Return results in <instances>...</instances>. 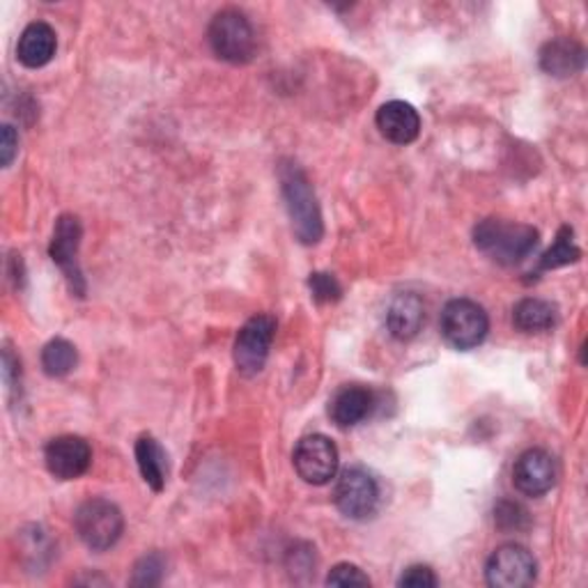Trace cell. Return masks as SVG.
<instances>
[{
	"label": "cell",
	"mask_w": 588,
	"mask_h": 588,
	"mask_svg": "<svg viewBox=\"0 0 588 588\" xmlns=\"http://www.w3.org/2000/svg\"><path fill=\"white\" fill-rule=\"evenodd\" d=\"M473 244L490 260L513 267L534 254L538 246V231L526 223L485 218L473 228Z\"/></svg>",
	"instance_id": "cell-1"
},
{
	"label": "cell",
	"mask_w": 588,
	"mask_h": 588,
	"mask_svg": "<svg viewBox=\"0 0 588 588\" xmlns=\"http://www.w3.org/2000/svg\"><path fill=\"white\" fill-rule=\"evenodd\" d=\"M281 189L297 239L306 246L318 244L324 235L322 212L311 182L297 163L281 165Z\"/></svg>",
	"instance_id": "cell-2"
},
{
	"label": "cell",
	"mask_w": 588,
	"mask_h": 588,
	"mask_svg": "<svg viewBox=\"0 0 588 588\" xmlns=\"http://www.w3.org/2000/svg\"><path fill=\"white\" fill-rule=\"evenodd\" d=\"M207 40L216 58L231 65H246L256 55V31L239 10L218 12L207 28Z\"/></svg>",
	"instance_id": "cell-3"
},
{
	"label": "cell",
	"mask_w": 588,
	"mask_h": 588,
	"mask_svg": "<svg viewBox=\"0 0 588 588\" xmlns=\"http://www.w3.org/2000/svg\"><path fill=\"white\" fill-rule=\"evenodd\" d=\"M74 528L88 549L106 552L122 538L125 517L114 501L88 499L74 515Z\"/></svg>",
	"instance_id": "cell-4"
},
{
	"label": "cell",
	"mask_w": 588,
	"mask_h": 588,
	"mask_svg": "<svg viewBox=\"0 0 588 588\" xmlns=\"http://www.w3.org/2000/svg\"><path fill=\"white\" fill-rule=\"evenodd\" d=\"M490 331V318L481 303L471 299H453L441 311V335L456 350L479 348Z\"/></svg>",
	"instance_id": "cell-5"
},
{
	"label": "cell",
	"mask_w": 588,
	"mask_h": 588,
	"mask_svg": "<svg viewBox=\"0 0 588 588\" xmlns=\"http://www.w3.org/2000/svg\"><path fill=\"white\" fill-rule=\"evenodd\" d=\"M379 483L375 475L363 467H350L341 473L333 490L335 509L350 520H368L379 509Z\"/></svg>",
	"instance_id": "cell-6"
},
{
	"label": "cell",
	"mask_w": 588,
	"mask_h": 588,
	"mask_svg": "<svg viewBox=\"0 0 588 588\" xmlns=\"http://www.w3.org/2000/svg\"><path fill=\"white\" fill-rule=\"evenodd\" d=\"M538 564L526 547L509 543L492 552L485 566V579L494 588H524L536 581Z\"/></svg>",
	"instance_id": "cell-7"
},
{
	"label": "cell",
	"mask_w": 588,
	"mask_h": 588,
	"mask_svg": "<svg viewBox=\"0 0 588 588\" xmlns=\"http://www.w3.org/2000/svg\"><path fill=\"white\" fill-rule=\"evenodd\" d=\"M292 462L303 483L327 485L339 473V448L324 435H308L297 443Z\"/></svg>",
	"instance_id": "cell-8"
},
{
	"label": "cell",
	"mask_w": 588,
	"mask_h": 588,
	"mask_svg": "<svg viewBox=\"0 0 588 588\" xmlns=\"http://www.w3.org/2000/svg\"><path fill=\"white\" fill-rule=\"evenodd\" d=\"M276 335V320L271 316H254L237 333L235 366L242 375H258L269 359Z\"/></svg>",
	"instance_id": "cell-9"
},
{
	"label": "cell",
	"mask_w": 588,
	"mask_h": 588,
	"mask_svg": "<svg viewBox=\"0 0 588 588\" xmlns=\"http://www.w3.org/2000/svg\"><path fill=\"white\" fill-rule=\"evenodd\" d=\"M44 460H46V469L51 471V475H55V479L74 481L78 479V475L88 471L93 462V451H90V443L83 437L63 435L46 443Z\"/></svg>",
	"instance_id": "cell-10"
},
{
	"label": "cell",
	"mask_w": 588,
	"mask_h": 588,
	"mask_svg": "<svg viewBox=\"0 0 588 588\" xmlns=\"http://www.w3.org/2000/svg\"><path fill=\"white\" fill-rule=\"evenodd\" d=\"M81 223L76 216H61L58 223H55V233H53V239H51V246H49V254H51V260L58 265L67 281L72 286V290L83 297V292H86V281H83V274L78 269V244H81Z\"/></svg>",
	"instance_id": "cell-11"
},
{
	"label": "cell",
	"mask_w": 588,
	"mask_h": 588,
	"mask_svg": "<svg viewBox=\"0 0 588 588\" xmlns=\"http://www.w3.org/2000/svg\"><path fill=\"white\" fill-rule=\"evenodd\" d=\"M513 483L524 496H543L556 483V462L543 448H528L513 467Z\"/></svg>",
	"instance_id": "cell-12"
},
{
	"label": "cell",
	"mask_w": 588,
	"mask_h": 588,
	"mask_svg": "<svg viewBox=\"0 0 588 588\" xmlns=\"http://www.w3.org/2000/svg\"><path fill=\"white\" fill-rule=\"evenodd\" d=\"M377 129L394 146H409L421 133V118L418 110L407 101H388L377 110Z\"/></svg>",
	"instance_id": "cell-13"
},
{
	"label": "cell",
	"mask_w": 588,
	"mask_h": 588,
	"mask_svg": "<svg viewBox=\"0 0 588 588\" xmlns=\"http://www.w3.org/2000/svg\"><path fill=\"white\" fill-rule=\"evenodd\" d=\"M375 394L366 386H343L329 403V416L339 428H354L373 414Z\"/></svg>",
	"instance_id": "cell-14"
},
{
	"label": "cell",
	"mask_w": 588,
	"mask_h": 588,
	"mask_svg": "<svg viewBox=\"0 0 588 588\" xmlns=\"http://www.w3.org/2000/svg\"><path fill=\"white\" fill-rule=\"evenodd\" d=\"M426 322V306L424 299L414 292H403L394 301H391L386 311V327L388 333L396 341H411L424 329Z\"/></svg>",
	"instance_id": "cell-15"
},
{
	"label": "cell",
	"mask_w": 588,
	"mask_h": 588,
	"mask_svg": "<svg viewBox=\"0 0 588 588\" xmlns=\"http://www.w3.org/2000/svg\"><path fill=\"white\" fill-rule=\"evenodd\" d=\"M55 49H58V40L53 28L44 21H33L19 38L17 58L28 70H40L53 61Z\"/></svg>",
	"instance_id": "cell-16"
},
{
	"label": "cell",
	"mask_w": 588,
	"mask_h": 588,
	"mask_svg": "<svg viewBox=\"0 0 588 588\" xmlns=\"http://www.w3.org/2000/svg\"><path fill=\"white\" fill-rule=\"evenodd\" d=\"M584 61H586L584 46L570 38H556L547 42L541 51L543 72L556 78L575 76L577 72L584 70Z\"/></svg>",
	"instance_id": "cell-17"
},
{
	"label": "cell",
	"mask_w": 588,
	"mask_h": 588,
	"mask_svg": "<svg viewBox=\"0 0 588 588\" xmlns=\"http://www.w3.org/2000/svg\"><path fill=\"white\" fill-rule=\"evenodd\" d=\"M558 322L556 306L545 299L526 297L513 308V324L524 333H543L554 329Z\"/></svg>",
	"instance_id": "cell-18"
},
{
	"label": "cell",
	"mask_w": 588,
	"mask_h": 588,
	"mask_svg": "<svg viewBox=\"0 0 588 588\" xmlns=\"http://www.w3.org/2000/svg\"><path fill=\"white\" fill-rule=\"evenodd\" d=\"M136 462L141 469L143 481L154 490L161 492L168 479V460L163 448L154 437H141L136 441Z\"/></svg>",
	"instance_id": "cell-19"
},
{
	"label": "cell",
	"mask_w": 588,
	"mask_h": 588,
	"mask_svg": "<svg viewBox=\"0 0 588 588\" xmlns=\"http://www.w3.org/2000/svg\"><path fill=\"white\" fill-rule=\"evenodd\" d=\"M78 363L76 348L65 339H53L42 350V368L49 377H67Z\"/></svg>",
	"instance_id": "cell-20"
},
{
	"label": "cell",
	"mask_w": 588,
	"mask_h": 588,
	"mask_svg": "<svg viewBox=\"0 0 588 588\" xmlns=\"http://www.w3.org/2000/svg\"><path fill=\"white\" fill-rule=\"evenodd\" d=\"M579 258H581V250L573 242V228L564 226L562 231H558L554 246L541 258L538 271H549L556 267H564V265L577 263Z\"/></svg>",
	"instance_id": "cell-21"
},
{
	"label": "cell",
	"mask_w": 588,
	"mask_h": 588,
	"mask_svg": "<svg viewBox=\"0 0 588 588\" xmlns=\"http://www.w3.org/2000/svg\"><path fill=\"white\" fill-rule=\"evenodd\" d=\"M163 570H165L163 556L157 554V552L148 554V556L141 558V562L136 564L131 584L133 586H157L163 579Z\"/></svg>",
	"instance_id": "cell-22"
},
{
	"label": "cell",
	"mask_w": 588,
	"mask_h": 588,
	"mask_svg": "<svg viewBox=\"0 0 588 588\" xmlns=\"http://www.w3.org/2000/svg\"><path fill=\"white\" fill-rule=\"evenodd\" d=\"M494 522L503 531H524L528 526V513L515 501H499L494 509Z\"/></svg>",
	"instance_id": "cell-23"
},
{
	"label": "cell",
	"mask_w": 588,
	"mask_h": 588,
	"mask_svg": "<svg viewBox=\"0 0 588 588\" xmlns=\"http://www.w3.org/2000/svg\"><path fill=\"white\" fill-rule=\"evenodd\" d=\"M308 288H311V295L318 303H333L343 297V288L339 281H335V276L324 271L311 274V278H308Z\"/></svg>",
	"instance_id": "cell-24"
},
{
	"label": "cell",
	"mask_w": 588,
	"mask_h": 588,
	"mask_svg": "<svg viewBox=\"0 0 588 588\" xmlns=\"http://www.w3.org/2000/svg\"><path fill=\"white\" fill-rule=\"evenodd\" d=\"M329 586H371L368 575L352 564H339L327 575Z\"/></svg>",
	"instance_id": "cell-25"
},
{
	"label": "cell",
	"mask_w": 588,
	"mask_h": 588,
	"mask_svg": "<svg viewBox=\"0 0 588 588\" xmlns=\"http://www.w3.org/2000/svg\"><path fill=\"white\" fill-rule=\"evenodd\" d=\"M439 584L437 575L432 573V568L428 566H411L403 573V577L398 579V586H407V588H435Z\"/></svg>",
	"instance_id": "cell-26"
},
{
	"label": "cell",
	"mask_w": 588,
	"mask_h": 588,
	"mask_svg": "<svg viewBox=\"0 0 588 588\" xmlns=\"http://www.w3.org/2000/svg\"><path fill=\"white\" fill-rule=\"evenodd\" d=\"M316 549H311L308 545L303 547H295L290 552V573L292 575H299V573H306V575H311L316 573Z\"/></svg>",
	"instance_id": "cell-27"
},
{
	"label": "cell",
	"mask_w": 588,
	"mask_h": 588,
	"mask_svg": "<svg viewBox=\"0 0 588 588\" xmlns=\"http://www.w3.org/2000/svg\"><path fill=\"white\" fill-rule=\"evenodd\" d=\"M17 148H19V136H17L14 127L3 125V129H0V163H3L6 168L14 161Z\"/></svg>",
	"instance_id": "cell-28"
}]
</instances>
